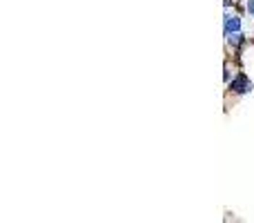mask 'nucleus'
Segmentation results:
<instances>
[{
    "label": "nucleus",
    "instance_id": "obj_1",
    "mask_svg": "<svg viewBox=\"0 0 254 223\" xmlns=\"http://www.w3.org/2000/svg\"><path fill=\"white\" fill-rule=\"evenodd\" d=\"M230 90H232L234 94H245V92L252 90V83H250V78L241 72V74H236V78L230 83Z\"/></svg>",
    "mask_w": 254,
    "mask_h": 223
},
{
    "label": "nucleus",
    "instance_id": "obj_2",
    "mask_svg": "<svg viewBox=\"0 0 254 223\" xmlns=\"http://www.w3.org/2000/svg\"><path fill=\"white\" fill-rule=\"evenodd\" d=\"M223 25H225V36H230V34H241V18L234 16V14H225Z\"/></svg>",
    "mask_w": 254,
    "mask_h": 223
},
{
    "label": "nucleus",
    "instance_id": "obj_3",
    "mask_svg": "<svg viewBox=\"0 0 254 223\" xmlns=\"http://www.w3.org/2000/svg\"><path fill=\"white\" fill-rule=\"evenodd\" d=\"M241 40H243V34H230V36H228V43L230 45H238Z\"/></svg>",
    "mask_w": 254,
    "mask_h": 223
},
{
    "label": "nucleus",
    "instance_id": "obj_4",
    "mask_svg": "<svg viewBox=\"0 0 254 223\" xmlns=\"http://www.w3.org/2000/svg\"><path fill=\"white\" fill-rule=\"evenodd\" d=\"M245 7H248V14H250V16H254V0H248V5H245Z\"/></svg>",
    "mask_w": 254,
    "mask_h": 223
}]
</instances>
